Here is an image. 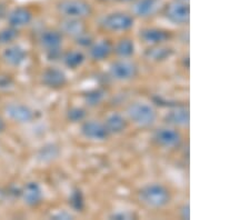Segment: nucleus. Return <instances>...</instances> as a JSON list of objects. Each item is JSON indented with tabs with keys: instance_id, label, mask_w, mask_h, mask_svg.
<instances>
[{
	"instance_id": "1",
	"label": "nucleus",
	"mask_w": 250,
	"mask_h": 220,
	"mask_svg": "<svg viewBox=\"0 0 250 220\" xmlns=\"http://www.w3.org/2000/svg\"><path fill=\"white\" fill-rule=\"evenodd\" d=\"M140 201L150 208H163L170 201V193L160 183H150L139 191Z\"/></svg>"
},
{
	"instance_id": "2",
	"label": "nucleus",
	"mask_w": 250,
	"mask_h": 220,
	"mask_svg": "<svg viewBox=\"0 0 250 220\" xmlns=\"http://www.w3.org/2000/svg\"><path fill=\"white\" fill-rule=\"evenodd\" d=\"M129 119L139 127H150L157 119L156 109L146 102H134L127 108Z\"/></svg>"
},
{
	"instance_id": "3",
	"label": "nucleus",
	"mask_w": 250,
	"mask_h": 220,
	"mask_svg": "<svg viewBox=\"0 0 250 220\" xmlns=\"http://www.w3.org/2000/svg\"><path fill=\"white\" fill-rule=\"evenodd\" d=\"M57 11L63 18L83 19L91 15L92 8L84 0H62L57 3Z\"/></svg>"
},
{
	"instance_id": "4",
	"label": "nucleus",
	"mask_w": 250,
	"mask_h": 220,
	"mask_svg": "<svg viewBox=\"0 0 250 220\" xmlns=\"http://www.w3.org/2000/svg\"><path fill=\"white\" fill-rule=\"evenodd\" d=\"M138 74V67L130 60L122 59L114 61L109 67V75L117 81H128Z\"/></svg>"
},
{
	"instance_id": "5",
	"label": "nucleus",
	"mask_w": 250,
	"mask_h": 220,
	"mask_svg": "<svg viewBox=\"0 0 250 220\" xmlns=\"http://www.w3.org/2000/svg\"><path fill=\"white\" fill-rule=\"evenodd\" d=\"M165 16L169 21L175 25H186L190 18V9L187 2L175 0L166 7Z\"/></svg>"
},
{
	"instance_id": "6",
	"label": "nucleus",
	"mask_w": 250,
	"mask_h": 220,
	"mask_svg": "<svg viewBox=\"0 0 250 220\" xmlns=\"http://www.w3.org/2000/svg\"><path fill=\"white\" fill-rule=\"evenodd\" d=\"M102 26L109 31H127L134 26V18L125 13H114L102 20Z\"/></svg>"
},
{
	"instance_id": "7",
	"label": "nucleus",
	"mask_w": 250,
	"mask_h": 220,
	"mask_svg": "<svg viewBox=\"0 0 250 220\" xmlns=\"http://www.w3.org/2000/svg\"><path fill=\"white\" fill-rule=\"evenodd\" d=\"M80 133H82L84 138L94 140V141H104L110 135L108 133L104 123L97 121V120L84 121L82 125V128H80Z\"/></svg>"
},
{
	"instance_id": "8",
	"label": "nucleus",
	"mask_w": 250,
	"mask_h": 220,
	"mask_svg": "<svg viewBox=\"0 0 250 220\" xmlns=\"http://www.w3.org/2000/svg\"><path fill=\"white\" fill-rule=\"evenodd\" d=\"M154 140L160 147L176 148L180 145L181 135L178 130L173 129V128L163 127L155 131Z\"/></svg>"
},
{
	"instance_id": "9",
	"label": "nucleus",
	"mask_w": 250,
	"mask_h": 220,
	"mask_svg": "<svg viewBox=\"0 0 250 220\" xmlns=\"http://www.w3.org/2000/svg\"><path fill=\"white\" fill-rule=\"evenodd\" d=\"M163 3V0H135L131 11L137 17L148 18L154 16Z\"/></svg>"
},
{
	"instance_id": "10",
	"label": "nucleus",
	"mask_w": 250,
	"mask_h": 220,
	"mask_svg": "<svg viewBox=\"0 0 250 220\" xmlns=\"http://www.w3.org/2000/svg\"><path fill=\"white\" fill-rule=\"evenodd\" d=\"M6 114L15 121L20 123L30 122L35 115L29 107L21 103H10L6 107Z\"/></svg>"
},
{
	"instance_id": "11",
	"label": "nucleus",
	"mask_w": 250,
	"mask_h": 220,
	"mask_svg": "<svg viewBox=\"0 0 250 220\" xmlns=\"http://www.w3.org/2000/svg\"><path fill=\"white\" fill-rule=\"evenodd\" d=\"M8 23L10 27H14L16 29L22 28L27 25H29L32 20V13L25 7L15 8L8 14Z\"/></svg>"
},
{
	"instance_id": "12",
	"label": "nucleus",
	"mask_w": 250,
	"mask_h": 220,
	"mask_svg": "<svg viewBox=\"0 0 250 220\" xmlns=\"http://www.w3.org/2000/svg\"><path fill=\"white\" fill-rule=\"evenodd\" d=\"M42 82L43 85L57 89L62 88L67 83V77L63 71L57 68H48L42 74Z\"/></svg>"
},
{
	"instance_id": "13",
	"label": "nucleus",
	"mask_w": 250,
	"mask_h": 220,
	"mask_svg": "<svg viewBox=\"0 0 250 220\" xmlns=\"http://www.w3.org/2000/svg\"><path fill=\"white\" fill-rule=\"evenodd\" d=\"M22 199L30 207L38 206L42 200V190L37 182H28L22 189Z\"/></svg>"
},
{
	"instance_id": "14",
	"label": "nucleus",
	"mask_w": 250,
	"mask_h": 220,
	"mask_svg": "<svg viewBox=\"0 0 250 220\" xmlns=\"http://www.w3.org/2000/svg\"><path fill=\"white\" fill-rule=\"evenodd\" d=\"M59 27L60 33L66 34L69 37L74 38L86 31V26H84L83 19L77 18H63Z\"/></svg>"
},
{
	"instance_id": "15",
	"label": "nucleus",
	"mask_w": 250,
	"mask_h": 220,
	"mask_svg": "<svg viewBox=\"0 0 250 220\" xmlns=\"http://www.w3.org/2000/svg\"><path fill=\"white\" fill-rule=\"evenodd\" d=\"M27 58V53L23 48L20 46H9L7 47L2 53L3 61L8 65L17 67L25 61Z\"/></svg>"
},
{
	"instance_id": "16",
	"label": "nucleus",
	"mask_w": 250,
	"mask_h": 220,
	"mask_svg": "<svg viewBox=\"0 0 250 220\" xmlns=\"http://www.w3.org/2000/svg\"><path fill=\"white\" fill-rule=\"evenodd\" d=\"M140 37L143 39V41L148 43V45L156 46L167 41L170 35H169L168 31L158 29V28H147V29L141 31Z\"/></svg>"
},
{
	"instance_id": "17",
	"label": "nucleus",
	"mask_w": 250,
	"mask_h": 220,
	"mask_svg": "<svg viewBox=\"0 0 250 220\" xmlns=\"http://www.w3.org/2000/svg\"><path fill=\"white\" fill-rule=\"evenodd\" d=\"M39 42L47 51L60 49V46L62 43V35L60 34V31L46 30L40 35Z\"/></svg>"
},
{
	"instance_id": "18",
	"label": "nucleus",
	"mask_w": 250,
	"mask_h": 220,
	"mask_svg": "<svg viewBox=\"0 0 250 220\" xmlns=\"http://www.w3.org/2000/svg\"><path fill=\"white\" fill-rule=\"evenodd\" d=\"M189 110L186 107H176L169 111L166 116V121L170 125L178 127H187L189 125Z\"/></svg>"
},
{
	"instance_id": "19",
	"label": "nucleus",
	"mask_w": 250,
	"mask_h": 220,
	"mask_svg": "<svg viewBox=\"0 0 250 220\" xmlns=\"http://www.w3.org/2000/svg\"><path fill=\"white\" fill-rule=\"evenodd\" d=\"M89 55L90 57L97 60V61H100V60H104L108 58L112 51V46L109 41L107 40H102V41L92 43L89 47Z\"/></svg>"
},
{
	"instance_id": "20",
	"label": "nucleus",
	"mask_w": 250,
	"mask_h": 220,
	"mask_svg": "<svg viewBox=\"0 0 250 220\" xmlns=\"http://www.w3.org/2000/svg\"><path fill=\"white\" fill-rule=\"evenodd\" d=\"M104 126H106L109 134L118 135L126 130L127 120L120 114H111L110 116H108V118L106 119Z\"/></svg>"
},
{
	"instance_id": "21",
	"label": "nucleus",
	"mask_w": 250,
	"mask_h": 220,
	"mask_svg": "<svg viewBox=\"0 0 250 220\" xmlns=\"http://www.w3.org/2000/svg\"><path fill=\"white\" fill-rule=\"evenodd\" d=\"M115 53L120 58L127 59L135 54V43L131 39L125 38L117 43L115 47Z\"/></svg>"
},
{
	"instance_id": "22",
	"label": "nucleus",
	"mask_w": 250,
	"mask_h": 220,
	"mask_svg": "<svg viewBox=\"0 0 250 220\" xmlns=\"http://www.w3.org/2000/svg\"><path fill=\"white\" fill-rule=\"evenodd\" d=\"M86 60V57H84L83 53L79 50H74V51H69L62 57V61L64 63V66H67L68 68H71V69H76L83 65Z\"/></svg>"
},
{
	"instance_id": "23",
	"label": "nucleus",
	"mask_w": 250,
	"mask_h": 220,
	"mask_svg": "<svg viewBox=\"0 0 250 220\" xmlns=\"http://www.w3.org/2000/svg\"><path fill=\"white\" fill-rule=\"evenodd\" d=\"M172 54V50L170 48L166 47H159V45H156L155 47L150 48L146 51V58L148 60H152V61H161V60L167 59L170 57Z\"/></svg>"
},
{
	"instance_id": "24",
	"label": "nucleus",
	"mask_w": 250,
	"mask_h": 220,
	"mask_svg": "<svg viewBox=\"0 0 250 220\" xmlns=\"http://www.w3.org/2000/svg\"><path fill=\"white\" fill-rule=\"evenodd\" d=\"M104 97H106V93H104V90L94 89V90L88 91V93L83 96V99H84V102H86L88 106L94 107V106L99 105V103L104 99Z\"/></svg>"
},
{
	"instance_id": "25",
	"label": "nucleus",
	"mask_w": 250,
	"mask_h": 220,
	"mask_svg": "<svg viewBox=\"0 0 250 220\" xmlns=\"http://www.w3.org/2000/svg\"><path fill=\"white\" fill-rule=\"evenodd\" d=\"M18 37V29L14 27H8L0 30V46L9 45Z\"/></svg>"
},
{
	"instance_id": "26",
	"label": "nucleus",
	"mask_w": 250,
	"mask_h": 220,
	"mask_svg": "<svg viewBox=\"0 0 250 220\" xmlns=\"http://www.w3.org/2000/svg\"><path fill=\"white\" fill-rule=\"evenodd\" d=\"M67 118L71 122H80L86 118V110L80 107H72L68 110Z\"/></svg>"
},
{
	"instance_id": "27",
	"label": "nucleus",
	"mask_w": 250,
	"mask_h": 220,
	"mask_svg": "<svg viewBox=\"0 0 250 220\" xmlns=\"http://www.w3.org/2000/svg\"><path fill=\"white\" fill-rule=\"evenodd\" d=\"M69 203L75 210L82 211L83 209V207H84V200H83V196L82 194V191L75 190L70 196Z\"/></svg>"
},
{
	"instance_id": "28",
	"label": "nucleus",
	"mask_w": 250,
	"mask_h": 220,
	"mask_svg": "<svg viewBox=\"0 0 250 220\" xmlns=\"http://www.w3.org/2000/svg\"><path fill=\"white\" fill-rule=\"evenodd\" d=\"M76 40V43L79 45L80 47H90L92 43H94V39H92L91 36L87 33V31H84L82 35L77 36V37L75 38Z\"/></svg>"
},
{
	"instance_id": "29",
	"label": "nucleus",
	"mask_w": 250,
	"mask_h": 220,
	"mask_svg": "<svg viewBox=\"0 0 250 220\" xmlns=\"http://www.w3.org/2000/svg\"><path fill=\"white\" fill-rule=\"evenodd\" d=\"M58 154H59V150L55 146L45 147L42 150V155H40V157H42V159L46 161V160L55 159L58 156Z\"/></svg>"
},
{
	"instance_id": "30",
	"label": "nucleus",
	"mask_w": 250,
	"mask_h": 220,
	"mask_svg": "<svg viewBox=\"0 0 250 220\" xmlns=\"http://www.w3.org/2000/svg\"><path fill=\"white\" fill-rule=\"evenodd\" d=\"M13 85L14 82L9 76H0V90H8Z\"/></svg>"
},
{
	"instance_id": "31",
	"label": "nucleus",
	"mask_w": 250,
	"mask_h": 220,
	"mask_svg": "<svg viewBox=\"0 0 250 220\" xmlns=\"http://www.w3.org/2000/svg\"><path fill=\"white\" fill-rule=\"evenodd\" d=\"M111 219H117V220H122V219H132L134 218V215L132 214H129L127 213V211H120V213H117V214H114L110 216Z\"/></svg>"
},
{
	"instance_id": "32",
	"label": "nucleus",
	"mask_w": 250,
	"mask_h": 220,
	"mask_svg": "<svg viewBox=\"0 0 250 220\" xmlns=\"http://www.w3.org/2000/svg\"><path fill=\"white\" fill-rule=\"evenodd\" d=\"M52 218H54V219H63V220H68V219H72V218H74V216L68 213V211L62 210V211H59V213H57L56 215L52 216Z\"/></svg>"
},
{
	"instance_id": "33",
	"label": "nucleus",
	"mask_w": 250,
	"mask_h": 220,
	"mask_svg": "<svg viewBox=\"0 0 250 220\" xmlns=\"http://www.w3.org/2000/svg\"><path fill=\"white\" fill-rule=\"evenodd\" d=\"M181 217L184 219H189L190 218V211H189V205H184V207L181 208Z\"/></svg>"
},
{
	"instance_id": "34",
	"label": "nucleus",
	"mask_w": 250,
	"mask_h": 220,
	"mask_svg": "<svg viewBox=\"0 0 250 220\" xmlns=\"http://www.w3.org/2000/svg\"><path fill=\"white\" fill-rule=\"evenodd\" d=\"M5 128H6V123H5V121H3V119L0 117V134L5 130Z\"/></svg>"
},
{
	"instance_id": "35",
	"label": "nucleus",
	"mask_w": 250,
	"mask_h": 220,
	"mask_svg": "<svg viewBox=\"0 0 250 220\" xmlns=\"http://www.w3.org/2000/svg\"><path fill=\"white\" fill-rule=\"evenodd\" d=\"M117 1H119V2H132V1H135V0H117Z\"/></svg>"
},
{
	"instance_id": "36",
	"label": "nucleus",
	"mask_w": 250,
	"mask_h": 220,
	"mask_svg": "<svg viewBox=\"0 0 250 220\" xmlns=\"http://www.w3.org/2000/svg\"><path fill=\"white\" fill-rule=\"evenodd\" d=\"M179 1H184V2H187L188 0H179Z\"/></svg>"
},
{
	"instance_id": "37",
	"label": "nucleus",
	"mask_w": 250,
	"mask_h": 220,
	"mask_svg": "<svg viewBox=\"0 0 250 220\" xmlns=\"http://www.w3.org/2000/svg\"><path fill=\"white\" fill-rule=\"evenodd\" d=\"M102 1H109V0H102Z\"/></svg>"
}]
</instances>
